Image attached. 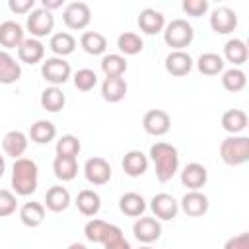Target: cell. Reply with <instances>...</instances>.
I'll return each instance as SVG.
<instances>
[{"label":"cell","mask_w":249,"mask_h":249,"mask_svg":"<svg viewBox=\"0 0 249 249\" xmlns=\"http://www.w3.org/2000/svg\"><path fill=\"white\" fill-rule=\"evenodd\" d=\"M12 14H29L35 8V0H8Z\"/></svg>","instance_id":"44"},{"label":"cell","mask_w":249,"mask_h":249,"mask_svg":"<svg viewBox=\"0 0 249 249\" xmlns=\"http://www.w3.org/2000/svg\"><path fill=\"white\" fill-rule=\"evenodd\" d=\"M80 47L91 54V56H97V54H103L105 49H107V39L105 35H101L99 31H84L82 37H80Z\"/></svg>","instance_id":"34"},{"label":"cell","mask_w":249,"mask_h":249,"mask_svg":"<svg viewBox=\"0 0 249 249\" xmlns=\"http://www.w3.org/2000/svg\"><path fill=\"white\" fill-rule=\"evenodd\" d=\"M53 171H54V177L60 181H72L78 175V161L76 158L56 156L53 161Z\"/></svg>","instance_id":"36"},{"label":"cell","mask_w":249,"mask_h":249,"mask_svg":"<svg viewBox=\"0 0 249 249\" xmlns=\"http://www.w3.org/2000/svg\"><path fill=\"white\" fill-rule=\"evenodd\" d=\"M19 220L23 226L27 228H39L45 220V204L41 202H25L21 208H19Z\"/></svg>","instance_id":"27"},{"label":"cell","mask_w":249,"mask_h":249,"mask_svg":"<svg viewBox=\"0 0 249 249\" xmlns=\"http://www.w3.org/2000/svg\"><path fill=\"white\" fill-rule=\"evenodd\" d=\"M222 128L231 136L243 132L247 128V113L241 109H228L222 115Z\"/></svg>","instance_id":"30"},{"label":"cell","mask_w":249,"mask_h":249,"mask_svg":"<svg viewBox=\"0 0 249 249\" xmlns=\"http://www.w3.org/2000/svg\"><path fill=\"white\" fill-rule=\"evenodd\" d=\"M138 27L140 31H144L146 35H156L161 33L165 27V18L161 12H158L156 8H144L138 14Z\"/></svg>","instance_id":"16"},{"label":"cell","mask_w":249,"mask_h":249,"mask_svg":"<svg viewBox=\"0 0 249 249\" xmlns=\"http://www.w3.org/2000/svg\"><path fill=\"white\" fill-rule=\"evenodd\" d=\"M247 84V78H245V72L241 68H228L222 72V86L224 89L235 93V91H241Z\"/></svg>","instance_id":"38"},{"label":"cell","mask_w":249,"mask_h":249,"mask_svg":"<svg viewBox=\"0 0 249 249\" xmlns=\"http://www.w3.org/2000/svg\"><path fill=\"white\" fill-rule=\"evenodd\" d=\"M193 58L189 53L185 51H171L167 56H165V70L171 74V76H187L191 70H193Z\"/></svg>","instance_id":"17"},{"label":"cell","mask_w":249,"mask_h":249,"mask_svg":"<svg viewBox=\"0 0 249 249\" xmlns=\"http://www.w3.org/2000/svg\"><path fill=\"white\" fill-rule=\"evenodd\" d=\"M39 183V169L37 163L29 158H19L14 160L12 167V189L19 196H29L37 191Z\"/></svg>","instance_id":"2"},{"label":"cell","mask_w":249,"mask_h":249,"mask_svg":"<svg viewBox=\"0 0 249 249\" xmlns=\"http://www.w3.org/2000/svg\"><path fill=\"white\" fill-rule=\"evenodd\" d=\"M21 78V64L8 53L0 51V84H16Z\"/></svg>","instance_id":"23"},{"label":"cell","mask_w":249,"mask_h":249,"mask_svg":"<svg viewBox=\"0 0 249 249\" xmlns=\"http://www.w3.org/2000/svg\"><path fill=\"white\" fill-rule=\"evenodd\" d=\"M208 181V171L202 163L198 161H191L183 167L181 171V183L189 189V191H200Z\"/></svg>","instance_id":"15"},{"label":"cell","mask_w":249,"mask_h":249,"mask_svg":"<svg viewBox=\"0 0 249 249\" xmlns=\"http://www.w3.org/2000/svg\"><path fill=\"white\" fill-rule=\"evenodd\" d=\"M126 80L123 76L119 78H105L103 84H101V97L109 103H119L121 99H124L126 95Z\"/></svg>","instance_id":"24"},{"label":"cell","mask_w":249,"mask_h":249,"mask_svg":"<svg viewBox=\"0 0 249 249\" xmlns=\"http://www.w3.org/2000/svg\"><path fill=\"white\" fill-rule=\"evenodd\" d=\"M62 19L70 29H84L91 21V10L86 2H70L62 10Z\"/></svg>","instance_id":"8"},{"label":"cell","mask_w":249,"mask_h":249,"mask_svg":"<svg viewBox=\"0 0 249 249\" xmlns=\"http://www.w3.org/2000/svg\"><path fill=\"white\" fill-rule=\"evenodd\" d=\"M150 210L158 220H173L179 212V202L169 193H158L150 200Z\"/></svg>","instance_id":"12"},{"label":"cell","mask_w":249,"mask_h":249,"mask_svg":"<svg viewBox=\"0 0 249 249\" xmlns=\"http://www.w3.org/2000/svg\"><path fill=\"white\" fill-rule=\"evenodd\" d=\"M84 235L91 243L107 245V243L123 237V230L119 226H115V224H109V222L99 220V218H93L84 226Z\"/></svg>","instance_id":"5"},{"label":"cell","mask_w":249,"mask_h":249,"mask_svg":"<svg viewBox=\"0 0 249 249\" xmlns=\"http://www.w3.org/2000/svg\"><path fill=\"white\" fill-rule=\"evenodd\" d=\"M117 47H119V51H121L123 54L134 56V54L142 53L144 41H142V37H140L138 33H134V31H124V33H121V35L117 37Z\"/></svg>","instance_id":"37"},{"label":"cell","mask_w":249,"mask_h":249,"mask_svg":"<svg viewBox=\"0 0 249 249\" xmlns=\"http://www.w3.org/2000/svg\"><path fill=\"white\" fill-rule=\"evenodd\" d=\"M220 158L226 165L237 167L249 161V138L235 134V136H228L220 142Z\"/></svg>","instance_id":"3"},{"label":"cell","mask_w":249,"mask_h":249,"mask_svg":"<svg viewBox=\"0 0 249 249\" xmlns=\"http://www.w3.org/2000/svg\"><path fill=\"white\" fill-rule=\"evenodd\" d=\"M25 35H23V27L14 21V19H6L0 23V45L4 49H18L23 43Z\"/></svg>","instance_id":"18"},{"label":"cell","mask_w":249,"mask_h":249,"mask_svg":"<svg viewBox=\"0 0 249 249\" xmlns=\"http://www.w3.org/2000/svg\"><path fill=\"white\" fill-rule=\"evenodd\" d=\"M138 249H152L150 245H142V247H138Z\"/></svg>","instance_id":"49"},{"label":"cell","mask_w":249,"mask_h":249,"mask_svg":"<svg viewBox=\"0 0 249 249\" xmlns=\"http://www.w3.org/2000/svg\"><path fill=\"white\" fill-rule=\"evenodd\" d=\"M56 156H68V158H76L82 150V144L78 140V136L74 134H62L58 140H56Z\"/></svg>","instance_id":"39"},{"label":"cell","mask_w":249,"mask_h":249,"mask_svg":"<svg viewBox=\"0 0 249 249\" xmlns=\"http://www.w3.org/2000/svg\"><path fill=\"white\" fill-rule=\"evenodd\" d=\"M210 27L218 35H228L237 27V14L228 6H220L210 16Z\"/></svg>","instance_id":"13"},{"label":"cell","mask_w":249,"mask_h":249,"mask_svg":"<svg viewBox=\"0 0 249 249\" xmlns=\"http://www.w3.org/2000/svg\"><path fill=\"white\" fill-rule=\"evenodd\" d=\"M76 206L84 216H95L101 210V196L93 189H82L76 196Z\"/></svg>","instance_id":"26"},{"label":"cell","mask_w":249,"mask_h":249,"mask_svg":"<svg viewBox=\"0 0 249 249\" xmlns=\"http://www.w3.org/2000/svg\"><path fill=\"white\" fill-rule=\"evenodd\" d=\"M103 247L105 249H132L130 243L124 239V235L119 237V239H115V241H111V243H107V245H103Z\"/></svg>","instance_id":"45"},{"label":"cell","mask_w":249,"mask_h":249,"mask_svg":"<svg viewBox=\"0 0 249 249\" xmlns=\"http://www.w3.org/2000/svg\"><path fill=\"white\" fill-rule=\"evenodd\" d=\"M84 175L91 185H105L111 179V165L105 158L93 156L84 163Z\"/></svg>","instance_id":"10"},{"label":"cell","mask_w":249,"mask_h":249,"mask_svg":"<svg viewBox=\"0 0 249 249\" xmlns=\"http://www.w3.org/2000/svg\"><path fill=\"white\" fill-rule=\"evenodd\" d=\"M70 74H72L70 64L60 56H51V58L43 60V64H41V76L53 86H60V84L68 82Z\"/></svg>","instance_id":"7"},{"label":"cell","mask_w":249,"mask_h":249,"mask_svg":"<svg viewBox=\"0 0 249 249\" xmlns=\"http://www.w3.org/2000/svg\"><path fill=\"white\" fill-rule=\"evenodd\" d=\"M66 105V95L58 86H51L41 93V107L49 113H58Z\"/></svg>","instance_id":"32"},{"label":"cell","mask_w":249,"mask_h":249,"mask_svg":"<svg viewBox=\"0 0 249 249\" xmlns=\"http://www.w3.org/2000/svg\"><path fill=\"white\" fill-rule=\"evenodd\" d=\"M126 68H128V62L123 54L109 53V54H103V58H101V70H103L105 78H119L126 72Z\"/></svg>","instance_id":"31"},{"label":"cell","mask_w":249,"mask_h":249,"mask_svg":"<svg viewBox=\"0 0 249 249\" xmlns=\"http://www.w3.org/2000/svg\"><path fill=\"white\" fill-rule=\"evenodd\" d=\"M2 150L6 152V156L19 160L23 156V152L27 150V136L21 130H10L4 134L2 138Z\"/></svg>","instance_id":"20"},{"label":"cell","mask_w":249,"mask_h":249,"mask_svg":"<svg viewBox=\"0 0 249 249\" xmlns=\"http://www.w3.org/2000/svg\"><path fill=\"white\" fill-rule=\"evenodd\" d=\"M4 171H6V161H4V156H0V177L4 175Z\"/></svg>","instance_id":"48"},{"label":"cell","mask_w":249,"mask_h":249,"mask_svg":"<svg viewBox=\"0 0 249 249\" xmlns=\"http://www.w3.org/2000/svg\"><path fill=\"white\" fill-rule=\"evenodd\" d=\"M146 200L142 195L138 193H124L121 198H119V208L124 216H130V218H140L146 210Z\"/></svg>","instance_id":"25"},{"label":"cell","mask_w":249,"mask_h":249,"mask_svg":"<svg viewBox=\"0 0 249 249\" xmlns=\"http://www.w3.org/2000/svg\"><path fill=\"white\" fill-rule=\"evenodd\" d=\"M72 198H70V193L66 187L62 185H53L49 187V191L45 193V206L51 210V212H62L70 206Z\"/></svg>","instance_id":"22"},{"label":"cell","mask_w":249,"mask_h":249,"mask_svg":"<svg viewBox=\"0 0 249 249\" xmlns=\"http://www.w3.org/2000/svg\"><path fill=\"white\" fill-rule=\"evenodd\" d=\"M60 6H62V0H41V8H45L47 12H53Z\"/></svg>","instance_id":"46"},{"label":"cell","mask_w":249,"mask_h":249,"mask_svg":"<svg viewBox=\"0 0 249 249\" xmlns=\"http://www.w3.org/2000/svg\"><path fill=\"white\" fill-rule=\"evenodd\" d=\"M224 64L226 62L218 53H202L196 60V68L204 76H218L220 72H224Z\"/></svg>","instance_id":"35"},{"label":"cell","mask_w":249,"mask_h":249,"mask_svg":"<svg viewBox=\"0 0 249 249\" xmlns=\"http://www.w3.org/2000/svg\"><path fill=\"white\" fill-rule=\"evenodd\" d=\"M27 31L31 33L33 39H41L51 35V31L54 29V16L51 12H47L45 8H33L27 16L25 21Z\"/></svg>","instance_id":"6"},{"label":"cell","mask_w":249,"mask_h":249,"mask_svg":"<svg viewBox=\"0 0 249 249\" xmlns=\"http://www.w3.org/2000/svg\"><path fill=\"white\" fill-rule=\"evenodd\" d=\"M132 233L138 241L142 243H152V241H158L160 235H161V224L158 218H152V216H140L136 218L134 226H132Z\"/></svg>","instance_id":"11"},{"label":"cell","mask_w":249,"mask_h":249,"mask_svg":"<svg viewBox=\"0 0 249 249\" xmlns=\"http://www.w3.org/2000/svg\"><path fill=\"white\" fill-rule=\"evenodd\" d=\"M54 136H56V126L47 119H39L29 126V138L35 144H49L51 140H54Z\"/></svg>","instance_id":"33"},{"label":"cell","mask_w":249,"mask_h":249,"mask_svg":"<svg viewBox=\"0 0 249 249\" xmlns=\"http://www.w3.org/2000/svg\"><path fill=\"white\" fill-rule=\"evenodd\" d=\"M66 249H88V247H86L84 243H70Z\"/></svg>","instance_id":"47"},{"label":"cell","mask_w":249,"mask_h":249,"mask_svg":"<svg viewBox=\"0 0 249 249\" xmlns=\"http://www.w3.org/2000/svg\"><path fill=\"white\" fill-rule=\"evenodd\" d=\"M95 84H97V74L91 68H80L74 74V86L80 91H89L95 88Z\"/></svg>","instance_id":"40"},{"label":"cell","mask_w":249,"mask_h":249,"mask_svg":"<svg viewBox=\"0 0 249 249\" xmlns=\"http://www.w3.org/2000/svg\"><path fill=\"white\" fill-rule=\"evenodd\" d=\"M208 206H210L208 196L204 193H200V191H187L183 195L181 202H179V208L187 216H191V218H198V216L206 214L208 212Z\"/></svg>","instance_id":"14"},{"label":"cell","mask_w":249,"mask_h":249,"mask_svg":"<svg viewBox=\"0 0 249 249\" xmlns=\"http://www.w3.org/2000/svg\"><path fill=\"white\" fill-rule=\"evenodd\" d=\"M150 160L156 167L160 183H167L179 171V152L169 142H156L150 146Z\"/></svg>","instance_id":"1"},{"label":"cell","mask_w":249,"mask_h":249,"mask_svg":"<svg viewBox=\"0 0 249 249\" xmlns=\"http://www.w3.org/2000/svg\"><path fill=\"white\" fill-rule=\"evenodd\" d=\"M142 126L152 136H163L171 128V117L163 109H150L142 117Z\"/></svg>","instance_id":"9"},{"label":"cell","mask_w":249,"mask_h":249,"mask_svg":"<svg viewBox=\"0 0 249 249\" xmlns=\"http://www.w3.org/2000/svg\"><path fill=\"white\" fill-rule=\"evenodd\" d=\"M224 249H249V231L237 233L224 243Z\"/></svg>","instance_id":"43"},{"label":"cell","mask_w":249,"mask_h":249,"mask_svg":"<svg viewBox=\"0 0 249 249\" xmlns=\"http://www.w3.org/2000/svg\"><path fill=\"white\" fill-rule=\"evenodd\" d=\"M123 171L128 177H140L148 171V156L140 150H130L123 158Z\"/></svg>","instance_id":"21"},{"label":"cell","mask_w":249,"mask_h":249,"mask_svg":"<svg viewBox=\"0 0 249 249\" xmlns=\"http://www.w3.org/2000/svg\"><path fill=\"white\" fill-rule=\"evenodd\" d=\"M49 49L54 53V56H68L74 53L76 49V39L68 33V31H58V33H53L51 35V41H49Z\"/></svg>","instance_id":"28"},{"label":"cell","mask_w":249,"mask_h":249,"mask_svg":"<svg viewBox=\"0 0 249 249\" xmlns=\"http://www.w3.org/2000/svg\"><path fill=\"white\" fill-rule=\"evenodd\" d=\"M18 56L21 62L25 64H37L45 58V45L39 39L27 37L23 39V43L18 47Z\"/></svg>","instance_id":"19"},{"label":"cell","mask_w":249,"mask_h":249,"mask_svg":"<svg viewBox=\"0 0 249 249\" xmlns=\"http://www.w3.org/2000/svg\"><path fill=\"white\" fill-rule=\"evenodd\" d=\"M247 56H249V51H247L245 41H241V39H230V41H226V45H224V56H222L224 62L228 60V62L233 64V68H237L239 64H243L247 60Z\"/></svg>","instance_id":"29"},{"label":"cell","mask_w":249,"mask_h":249,"mask_svg":"<svg viewBox=\"0 0 249 249\" xmlns=\"http://www.w3.org/2000/svg\"><path fill=\"white\" fill-rule=\"evenodd\" d=\"M18 208V200H16V195L8 189H0V218H6V216H12Z\"/></svg>","instance_id":"41"},{"label":"cell","mask_w":249,"mask_h":249,"mask_svg":"<svg viewBox=\"0 0 249 249\" xmlns=\"http://www.w3.org/2000/svg\"><path fill=\"white\" fill-rule=\"evenodd\" d=\"M181 8L187 16H193V18H200L208 12V0H183L181 2Z\"/></svg>","instance_id":"42"},{"label":"cell","mask_w":249,"mask_h":249,"mask_svg":"<svg viewBox=\"0 0 249 249\" xmlns=\"http://www.w3.org/2000/svg\"><path fill=\"white\" fill-rule=\"evenodd\" d=\"M163 41L167 47H171L173 51H183L185 47H189L195 39V29L187 19H171L169 23H165L163 27Z\"/></svg>","instance_id":"4"}]
</instances>
